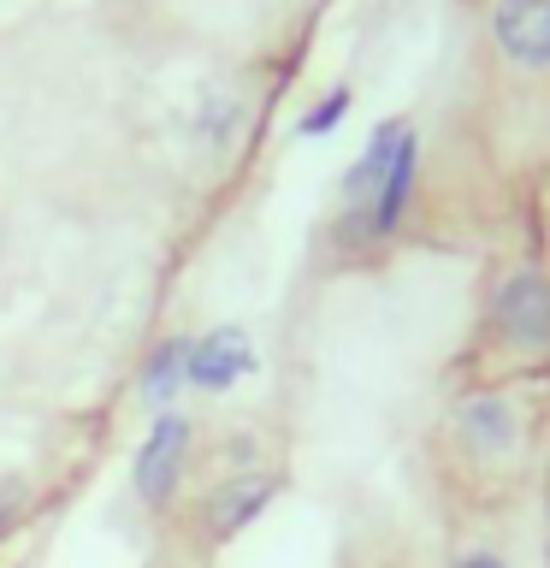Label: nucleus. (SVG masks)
<instances>
[{"label": "nucleus", "instance_id": "nucleus-12", "mask_svg": "<svg viewBox=\"0 0 550 568\" xmlns=\"http://www.w3.org/2000/svg\"><path fill=\"white\" fill-rule=\"evenodd\" d=\"M456 568H503V562H497V557H491V550H473V557H461Z\"/></svg>", "mask_w": 550, "mask_h": 568}, {"label": "nucleus", "instance_id": "nucleus-6", "mask_svg": "<svg viewBox=\"0 0 550 568\" xmlns=\"http://www.w3.org/2000/svg\"><path fill=\"white\" fill-rule=\"evenodd\" d=\"M415 172H420V136H415V131H403V142H397V154H390V172H385L379 195H373V202L361 207V225L373 231V237L397 231L403 207H408V195H415Z\"/></svg>", "mask_w": 550, "mask_h": 568}, {"label": "nucleus", "instance_id": "nucleus-2", "mask_svg": "<svg viewBox=\"0 0 550 568\" xmlns=\"http://www.w3.org/2000/svg\"><path fill=\"white\" fill-rule=\"evenodd\" d=\"M491 326L515 349H550V278L515 273L491 296Z\"/></svg>", "mask_w": 550, "mask_h": 568}, {"label": "nucleus", "instance_id": "nucleus-5", "mask_svg": "<svg viewBox=\"0 0 550 568\" xmlns=\"http://www.w3.org/2000/svg\"><path fill=\"white\" fill-rule=\"evenodd\" d=\"M273 491H278L273 474H237V479H225V486L207 497V509H202L207 539H231V532H243L266 504H273Z\"/></svg>", "mask_w": 550, "mask_h": 568}, {"label": "nucleus", "instance_id": "nucleus-9", "mask_svg": "<svg viewBox=\"0 0 550 568\" xmlns=\"http://www.w3.org/2000/svg\"><path fill=\"white\" fill-rule=\"evenodd\" d=\"M190 373V337H160L142 362V397L149 403H172V390L184 385Z\"/></svg>", "mask_w": 550, "mask_h": 568}, {"label": "nucleus", "instance_id": "nucleus-1", "mask_svg": "<svg viewBox=\"0 0 550 568\" xmlns=\"http://www.w3.org/2000/svg\"><path fill=\"white\" fill-rule=\"evenodd\" d=\"M184 456H190V420L184 415H160L149 426V438H142V450H136V497L149 509H166L172 504V491H177V474H184Z\"/></svg>", "mask_w": 550, "mask_h": 568}, {"label": "nucleus", "instance_id": "nucleus-8", "mask_svg": "<svg viewBox=\"0 0 550 568\" xmlns=\"http://www.w3.org/2000/svg\"><path fill=\"white\" fill-rule=\"evenodd\" d=\"M456 420H461V433L473 438V450H509V444H515V408H509L503 397H473V403H461Z\"/></svg>", "mask_w": 550, "mask_h": 568}, {"label": "nucleus", "instance_id": "nucleus-3", "mask_svg": "<svg viewBox=\"0 0 550 568\" xmlns=\"http://www.w3.org/2000/svg\"><path fill=\"white\" fill-rule=\"evenodd\" d=\"M491 42L503 60L544 71L550 65V0H497L491 7Z\"/></svg>", "mask_w": 550, "mask_h": 568}, {"label": "nucleus", "instance_id": "nucleus-10", "mask_svg": "<svg viewBox=\"0 0 550 568\" xmlns=\"http://www.w3.org/2000/svg\"><path fill=\"white\" fill-rule=\"evenodd\" d=\"M344 113H349V89H332V95L319 101L308 119H302V136H326V131H332V124L344 119Z\"/></svg>", "mask_w": 550, "mask_h": 568}, {"label": "nucleus", "instance_id": "nucleus-11", "mask_svg": "<svg viewBox=\"0 0 550 568\" xmlns=\"http://www.w3.org/2000/svg\"><path fill=\"white\" fill-rule=\"evenodd\" d=\"M24 497H30V486L18 474H0V532H7L18 515H24Z\"/></svg>", "mask_w": 550, "mask_h": 568}, {"label": "nucleus", "instance_id": "nucleus-7", "mask_svg": "<svg viewBox=\"0 0 550 568\" xmlns=\"http://www.w3.org/2000/svg\"><path fill=\"white\" fill-rule=\"evenodd\" d=\"M403 131H408L403 119H390V124H379V131H373L367 154L355 160V166H349V178H344V195H349V207H367L373 195H379V184H385V172H390V154H397Z\"/></svg>", "mask_w": 550, "mask_h": 568}, {"label": "nucleus", "instance_id": "nucleus-4", "mask_svg": "<svg viewBox=\"0 0 550 568\" xmlns=\"http://www.w3.org/2000/svg\"><path fill=\"white\" fill-rule=\"evenodd\" d=\"M248 367H255V344H248V332L243 326H213L207 337H195V344H190L184 385H195V390H231Z\"/></svg>", "mask_w": 550, "mask_h": 568}]
</instances>
